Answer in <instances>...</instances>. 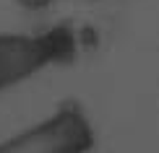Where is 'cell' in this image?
<instances>
[{"instance_id": "6da1fadb", "label": "cell", "mask_w": 159, "mask_h": 153, "mask_svg": "<svg viewBox=\"0 0 159 153\" xmlns=\"http://www.w3.org/2000/svg\"><path fill=\"white\" fill-rule=\"evenodd\" d=\"M89 145V127L76 112L42 122L39 127L0 145V153H81Z\"/></svg>"}, {"instance_id": "7a4b0ae2", "label": "cell", "mask_w": 159, "mask_h": 153, "mask_svg": "<svg viewBox=\"0 0 159 153\" xmlns=\"http://www.w3.org/2000/svg\"><path fill=\"white\" fill-rule=\"evenodd\" d=\"M50 60L52 52L44 36L0 34V91L29 78Z\"/></svg>"}, {"instance_id": "3957f363", "label": "cell", "mask_w": 159, "mask_h": 153, "mask_svg": "<svg viewBox=\"0 0 159 153\" xmlns=\"http://www.w3.org/2000/svg\"><path fill=\"white\" fill-rule=\"evenodd\" d=\"M18 5H24L29 11H42L47 5H52V0H18Z\"/></svg>"}]
</instances>
